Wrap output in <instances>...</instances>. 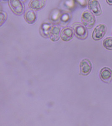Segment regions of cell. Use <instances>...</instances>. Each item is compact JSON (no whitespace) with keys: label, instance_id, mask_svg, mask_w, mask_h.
<instances>
[{"label":"cell","instance_id":"obj_7","mask_svg":"<svg viewBox=\"0 0 112 126\" xmlns=\"http://www.w3.org/2000/svg\"><path fill=\"white\" fill-rule=\"evenodd\" d=\"M80 73L83 76H87L92 70V63L88 59H84L80 63Z\"/></svg>","mask_w":112,"mask_h":126},{"label":"cell","instance_id":"obj_11","mask_svg":"<svg viewBox=\"0 0 112 126\" xmlns=\"http://www.w3.org/2000/svg\"><path fill=\"white\" fill-rule=\"evenodd\" d=\"M46 4V0H30L28 4L29 9L38 11L43 9Z\"/></svg>","mask_w":112,"mask_h":126},{"label":"cell","instance_id":"obj_3","mask_svg":"<svg viewBox=\"0 0 112 126\" xmlns=\"http://www.w3.org/2000/svg\"><path fill=\"white\" fill-rule=\"evenodd\" d=\"M9 5L12 12L16 15L20 16L25 12V5L21 0H9Z\"/></svg>","mask_w":112,"mask_h":126},{"label":"cell","instance_id":"obj_22","mask_svg":"<svg viewBox=\"0 0 112 126\" xmlns=\"http://www.w3.org/2000/svg\"></svg>","mask_w":112,"mask_h":126},{"label":"cell","instance_id":"obj_10","mask_svg":"<svg viewBox=\"0 0 112 126\" xmlns=\"http://www.w3.org/2000/svg\"><path fill=\"white\" fill-rule=\"evenodd\" d=\"M61 28L59 25H53L50 31L49 38L53 42L58 41L61 37Z\"/></svg>","mask_w":112,"mask_h":126},{"label":"cell","instance_id":"obj_12","mask_svg":"<svg viewBox=\"0 0 112 126\" xmlns=\"http://www.w3.org/2000/svg\"><path fill=\"white\" fill-rule=\"evenodd\" d=\"M74 35V31L73 28L69 27H66L61 31V38L63 41H69L73 39Z\"/></svg>","mask_w":112,"mask_h":126},{"label":"cell","instance_id":"obj_14","mask_svg":"<svg viewBox=\"0 0 112 126\" xmlns=\"http://www.w3.org/2000/svg\"><path fill=\"white\" fill-rule=\"evenodd\" d=\"M61 6L64 8V10L70 12L74 11L77 5L74 0H62L61 2Z\"/></svg>","mask_w":112,"mask_h":126},{"label":"cell","instance_id":"obj_16","mask_svg":"<svg viewBox=\"0 0 112 126\" xmlns=\"http://www.w3.org/2000/svg\"><path fill=\"white\" fill-rule=\"evenodd\" d=\"M102 44L105 48L108 50H112V37H109L105 38Z\"/></svg>","mask_w":112,"mask_h":126},{"label":"cell","instance_id":"obj_8","mask_svg":"<svg viewBox=\"0 0 112 126\" xmlns=\"http://www.w3.org/2000/svg\"><path fill=\"white\" fill-rule=\"evenodd\" d=\"M100 77L102 81L109 84L112 80V70L109 67H104L100 73Z\"/></svg>","mask_w":112,"mask_h":126},{"label":"cell","instance_id":"obj_5","mask_svg":"<svg viewBox=\"0 0 112 126\" xmlns=\"http://www.w3.org/2000/svg\"><path fill=\"white\" fill-rule=\"evenodd\" d=\"M87 6L89 10L95 16H100L102 15V8L98 0H89Z\"/></svg>","mask_w":112,"mask_h":126},{"label":"cell","instance_id":"obj_1","mask_svg":"<svg viewBox=\"0 0 112 126\" xmlns=\"http://www.w3.org/2000/svg\"><path fill=\"white\" fill-rule=\"evenodd\" d=\"M74 33L77 38L80 40H85L87 38L88 32L87 28L80 22H76L72 25Z\"/></svg>","mask_w":112,"mask_h":126},{"label":"cell","instance_id":"obj_19","mask_svg":"<svg viewBox=\"0 0 112 126\" xmlns=\"http://www.w3.org/2000/svg\"><path fill=\"white\" fill-rule=\"evenodd\" d=\"M106 2L110 6H112V0H106Z\"/></svg>","mask_w":112,"mask_h":126},{"label":"cell","instance_id":"obj_6","mask_svg":"<svg viewBox=\"0 0 112 126\" xmlns=\"http://www.w3.org/2000/svg\"><path fill=\"white\" fill-rule=\"evenodd\" d=\"M72 18L71 12L62 10L59 20V25L62 27H66L71 22Z\"/></svg>","mask_w":112,"mask_h":126},{"label":"cell","instance_id":"obj_18","mask_svg":"<svg viewBox=\"0 0 112 126\" xmlns=\"http://www.w3.org/2000/svg\"><path fill=\"white\" fill-rule=\"evenodd\" d=\"M77 6L82 8H86L88 5L89 0H74Z\"/></svg>","mask_w":112,"mask_h":126},{"label":"cell","instance_id":"obj_2","mask_svg":"<svg viewBox=\"0 0 112 126\" xmlns=\"http://www.w3.org/2000/svg\"><path fill=\"white\" fill-rule=\"evenodd\" d=\"M82 23L87 29H91L96 23V18L95 15L89 11L83 12L81 17Z\"/></svg>","mask_w":112,"mask_h":126},{"label":"cell","instance_id":"obj_21","mask_svg":"<svg viewBox=\"0 0 112 126\" xmlns=\"http://www.w3.org/2000/svg\"><path fill=\"white\" fill-rule=\"evenodd\" d=\"M24 3H25L27 1V0H21Z\"/></svg>","mask_w":112,"mask_h":126},{"label":"cell","instance_id":"obj_13","mask_svg":"<svg viewBox=\"0 0 112 126\" xmlns=\"http://www.w3.org/2000/svg\"><path fill=\"white\" fill-rule=\"evenodd\" d=\"M53 24L50 22H42L39 28V32L43 37L49 38L50 31L52 28Z\"/></svg>","mask_w":112,"mask_h":126},{"label":"cell","instance_id":"obj_20","mask_svg":"<svg viewBox=\"0 0 112 126\" xmlns=\"http://www.w3.org/2000/svg\"><path fill=\"white\" fill-rule=\"evenodd\" d=\"M9 0H0V1L3 2H6L9 1Z\"/></svg>","mask_w":112,"mask_h":126},{"label":"cell","instance_id":"obj_17","mask_svg":"<svg viewBox=\"0 0 112 126\" xmlns=\"http://www.w3.org/2000/svg\"><path fill=\"white\" fill-rule=\"evenodd\" d=\"M7 14L6 12L0 11V26H1L7 19Z\"/></svg>","mask_w":112,"mask_h":126},{"label":"cell","instance_id":"obj_9","mask_svg":"<svg viewBox=\"0 0 112 126\" xmlns=\"http://www.w3.org/2000/svg\"><path fill=\"white\" fill-rule=\"evenodd\" d=\"M62 9L54 8L50 12L48 19L53 25H59V20L61 14Z\"/></svg>","mask_w":112,"mask_h":126},{"label":"cell","instance_id":"obj_15","mask_svg":"<svg viewBox=\"0 0 112 126\" xmlns=\"http://www.w3.org/2000/svg\"><path fill=\"white\" fill-rule=\"evenodd\" d=\"M25 20L29 24H33L35 23L37 19V15L35 11L31 9H27L24 15Z\"/></svg>","mask_w":112,"mask_h":126},{"label":"cell","instance_id":"obj_4","mask_svg":"<svg viewBox=\"0 0 112 126\" xmlns=\"http://www.w3.org/2000/svg\"><path fill=\"white\" fill-rule=\"evenodd\" d=\"M107 28L106 25L100 24L94 28L92 33V38L94 40L97 41L102 39L106 33Z\"/></svg>","mask_w":112,"mask_h":126}]
</instances>
